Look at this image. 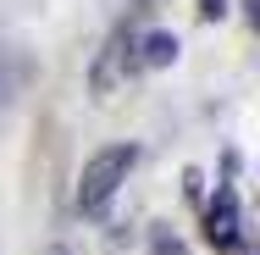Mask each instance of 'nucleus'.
Masks as SVG:
<instances>
[{
  "label": "nucleus",
  "mask_w": 260,
  "mask_h": 255,
  "mask_svg": "<svg viewBox=\"0 0 260 255\" xmlns=\"http://www.w3.org/2000/svg\"><path fill=\"white\" fill-rule=\"evenodd\" d=\"M133 39H139V34H133L127 22L111 34V45H105V61L94 67V95H100V100H111V89H116V83L133 72Z\"/></svg>",
  "instance_id": "7ed1b4c3"
},
{
  "label": "nucleus",
  "mask_w": 260,
  "mask_h": 255,
  "mask_svg": "<svg viewBox=\"0 0 260 255\" xmlns=\"http://www.w3.org/2000/svg\"><path fill=\"white\" fill-rule=\"evenodd\" d=\"M244 11H249V17H260V0H244Z\"/></svg>",
  "instance_id": "0eeeda50"
},
{
  "label": "nucleus",
  "mask_w": 260,
  "mask_h": 255,
  "mask_svg": "<svg viewBox=\"0 0 260 255\" xmlns=\"http://www.w3.org/2000/svg\"><path fill=\"white\" fill-rule=\"evenodd\" d=\"M133 161H139V150L133 145H111V150L89 155L83 161V178H78V211H105L111 205V194L127 183V172H133Z\"/></svg>",
  "instance_id": "f257e3e1"
},
{
  "label": "nucleus",
  "mask_w": 260,
  "mask_h": 255,
  "mask_svg": "<svg viewBox=\"0 0 260 255\" xmlns=\"http://www.w3.org/2000/svg\"><path fill=\"white\" fill-rule=\"evenodd\" d=\"M150 255H188V250H183L177 239H155V250H150Z\"/></svg>",
  "instance_id": "423d86ee"
},
{
  "label": "nucleus",
  "mask_w": 260,
  "mask_h": 255,
  "mask_svg": "<svg viewBox=\"0 0 260 255\" xmlns=\"http://www.w3.org/2000/svg\"><path fill=\"white\" fill-rule=\"evenodd\" d=\"M205 239L216 244L221 255H238L244 250V222H238V194L221 183L216 189V200H210V211H205Z\"/></svg>",
  "instance_id": "f03ea898"
},
{
  "label": "nucleus",
  "mask_w": 260,
  "mask_h": 255,
  "mask_svg": "<svg viewBox=\"0 0 260 255\" xmlns=\"http://www.w3.org/2000/svg\"><path fill=\"white\" fill-rule=\"evenodd\" d=\"M133 67H172L177 61V34H144V39H133Z\"/></svg>",
  "instance_id": "20e7f679"
},
{
  "label": "nucleus",
  "mask_w": 260,
  "mask_h": 255,
  "mask_svg": "<svg viewBox=\"0 0 260 255\" xmlns=\"http://www.w3.org/2000/svg\"><path fill=\"white\" fill-rule=\"evenodd\" d=\"M200 17L216 22V17H227V0H200Z\"/></svg>",
  "instance_id": "39448f33"
}]
</instances>
